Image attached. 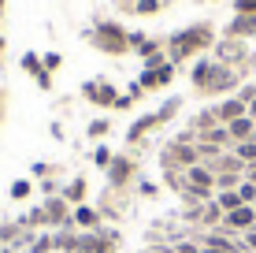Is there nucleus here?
<instances>
[{
    "instance_id": "nucleus-16",
    "label": "nucleus",
    "mask_w": 256,
    "mask_h": 253,
    "mask_svg": "<svg viewBox=\"0 0 256 253\" xmlns=\"http://www.w3.org/2000/svg\"><path fill=\"white\" fill-rule=\"evenodd\" d=\"M226 138H230V130H226V127H212V130H204V134H200V142H212V145H223Z\"/></svg>"
},
{
    "instance_id": "nucleus-33",
    "label": "nucleus",
    "mask_w": 256,
    "mask_h": 253,
    "mask_svg": "<svg viewBox=\"0 0 256 253\" xmlns=\"http://www.w3.org/2000/svg\"><path fill=\"white\" fill-rule=\"evenodd\" d=\"M0 8H4V0H0Z\"/></svg>"
},
{
    "instance_id": "nucleus-7",
    "label": "nucleus",
    "mask_w": 256,
    "mask_h": 253,
    "mask_svg": "<svg viewBox=\"0 0 256 253\" xmlns=\"http://www.w3.org/2000/svg\"><path fill=\"white\" fill-rule=\"evenodd\" d=\"M174 78V64H164L156 67V71H141V90H160Z\"/></svg>"
},
{
    "instance_id": "nucleus-12",
    "label": "nucleus",
    "mask_w": 256,
    "mask_h": 253,
    "mask_svg": "<svg viewBox=\"0 0 256 253\" xmlns=\"http://www.w3.org/2000/svg\"><path fill=\"white\" fill-rule=\"evenodd\" d=\"M226 130H230V138H242V142H252L256 119H252V116H242V119H234V123H226Z\"/></svg>"
},
{
    "instance_id": "nucleus-5",
    "label": "nucleus",
    "mask_w": 256,
    "mask_h": 253,
    "mask_svg": "<svg viewBox=\"0 0 256 253\" xmlns=\"http://www.w3.org/2000/svg\"><path fill=\"white\" fill-rule=\"evenodd\" d=\"M223 223H226V231H252L256 208L252 205H242V208H234V212H223Z\"/></svg>"
},
{
    "instance_id": "nucleus-3",
    "label": "nucleus",
    "mask_w": 256,
    "mask_h": 253,
    "mask_svg": "<svg viewBox=\"0 0 256 253\" xmlns=\"http://www.w3.org/2000/svg\"><path fill=\"white\" fill-rule=\"evenodd\" d=\"M93 45L100 49V52H108V56H122V52L130 49V34L122 30L119 23H96Z\"/></svg>"
},
{
    "instance_id": "nucleus-21",
    "label": "nucleus",
    "mask_w": 256,
    "mask_h": 253,
    "mask_svg": "<svg viewBox=\"0 0 256 253\" xmlns=\"http://www.w3.org/2000/svg\"><path fill=\"white\" fill-rule=\"evenodd\" d=\"M216 186H219V190H238V175L223 171V175H216Z\"/></svg>"
},
{
    "instance_id": "nucleus-8",
    "label": "nucleus",
    "mask_w": 256,
    "mask_h": 253,
    "mask_svg": "<svg viewBox=\"0 0 256 253\" xmlns=\"http://www.w3.org/2000/svg\"><path fill=\"white\" fill-rule=\"evenodd\" d=\"M130 175H134V164L126 160V156H116V160L108 164V179H112V186H122Z\"/></svg>"
},
{
    "instance_id": "nucleus-27",
    "label": "nucleus",
    "mask_w": 256,
    "mask_h": 253,
    "mask_svg": "<svg viewBox=\"0 0 256 253\" xmlns=\"http://www.w3.org/2000/svg\"><path fill=\"white\" fill-rule=\"evenodd\" d=\"M93 160H96V164H104V168H108V164H112V153H108V149H104V145H100V149L93 153Z\"/></svg>"
},
{
    "instance_id": "nucleus-22",
    "label": "nucleus",
    "mask_w": 256,
    "mask_h": 253,
    "mask_svg": "<svg viewBox=\"0 0 256 253\" xmlns=\"http://www.w3.org/2000/svg\"><path fill=\"white\" fill-rule=\"evenodd\" d=\"M174 112H178V97H174V101H167V104H164V108H160V112H156V116H160V123H164V119H171V116H174Z\"/></svg>"
},
{
    "instance_id": "nucleus-32",
    "label": "nucleus",
    "mask_w": 256,
    "mask_h": 253,
    "mask_svg": "<svg viewBox=\"0 0 256 253\" xmlns=\"http://www.w3.org/2000/svg\"><path fill=\"white\" fill-rule=\"evenodd\" d=\"M148 253H171V249H148Z\"/></svg>"
},
{
    "instance_id": "nucleus-13",
    "label": "nucleus",
    "mask_w": 256,
    "mask_h": 253,
    "mask_svg": "<svg viewBox=\"0 0 256 253\" xmlns=\"http://www.w3.org/2000/svg\"><path fill=\"white\" fill-rule=\"evenodd\" d=\"M156 123H160V116H156V112H152V116H141L138 123L126 130V142H141V134H145L148 127H156Z\"/></svg>"
},
{
    "instance_id": "nucleus-29",
    "label": "nucleus",
    "mask_w": 256,
    "mask_h": 253,
    "mask_svg": "<svg viewBox=\"0 0 256 253\" xmlns=\"http://www.w3.org/2000/svg\"><path fill=\"white\" fill-rule=\"evenodd\" d=\"M200 253H234V249H216V246H200Z\"/></svg>"
},
{
    "instance_id": "nucleus-19",
    "label": "nucleus",
    "mask_w": 256,
    "mask_h": 253,
    "mask_svg": "<svg viewBox=\"0 0 256 253\" xmlns=\"http://www.w3.org/2000/svg\"><path fill=\"white\" fill-rule=\"evenodd\" d=\"M82 194H86V179H74V182H70V186H67V201H82Z\"/></svg>"
},
{
    "instance_id": "nucleus-17",
    "label": "nucleus",
    "mask_w": 256,
    "mask_h": 253,
    "mask_svg": "<svg viewBox=\"0 0 256 253\" xmlns=\"http://www.w3.org/2000/svg\"><path fill=\"white\" fill-rule=\"evenodd\" d=\"M30 194H34L30 179H15V182H12V197H15V201H26Z\"/></svg>"
},
{
    "instance_id": "nucleus-25",
    "label": "nucleus",
    "mask_w": 256,
    "mask_h": 253,
    "mask_svg": "<svg viewBox=\"0 0 256 253\" xmlns=\"http://www.w3.org/2000/svg\"><path fill=\"white\" fill-rule=\"evenodd\" d=\"M90 134L96 138V134H108V119H93L90 123Z\"/></svg>"
},
{
    "instance_id": "nucleus-2",
    "label": "nucleus",
    "mask_w": 256,
    "mask_h": 253,
    "mask_svg": "<svg viewBox=\"0 0 256 253\" xmlns=\"http://www.w3.org/2000/svg\"><path fill=\"white\" fill-rule=\"evenodd\" d=\"M193 86L200 93H219V90H230L234 86V75L226 71L223 64H212V60H200L193 67Z\"/></svg>"
},
{
    "instance_id": "nucleus-24",
    "label": "nucleus",
    "mask_w": 256,
    "mask_h": 253,
    "mask_svg": "<svg viewBox=\"0 0 256 253\" xmlns=\"http://www.w3.org/2000/svg\"><path fill=\"white\" fill-rule=\"evenodd\" d=\"M41 64H45V71L52 75V71L60 67V52H48V56H41Z\"/></svg>"
},
{
    "instance_id": "nucleus-6",
    "label": "nucleus",
    "mask_w": 256,
    "mask_h": 253,
    "mask_svg": "<svg viewBox=\"0 0 256 253\" xmlns=\"http://www.w3.org/2000/svg\"><path fill=\"white\" fill-rule=\"evenodd\" d=\"M242 116H249V104H245L242 97H230V101H223L216 108V119L219 123H234V119H242Z\"/></svg>"
},
{
    "instance_id": "nucleus-20",
    "label": "nucleus",
    "mask_w": 256,
    "mask_h": 253,
    "mask_svg": "<svg viewBox=\"0 0 256 253\" xmlns=\"http://www.w3.org/2000/svg\"><path fill=\"white\" fill-rule=\"evenodd\" d=\"M238 197H242L245 205H252L256 201V182H242V186H238Z\"/></svg>"
},
{
    "instance_id": "nucleus-34",
    "label": "nucleus",
    "mask_w": 256,
    "mask_h": 253,
    "mask_svg": "<svg viewBox=\"0 0 256 253\" xmlns=\"http://www.w3.org/2000/svg\"><path fill=\"white\" fill-rule=\"evenodd\" d=\"M252 205H256V201H252Z\"/></svg>"
},
{
    "instance_id": "nucleus-30",
    "label": "nucleus",
    "mask_w": 256,
    "mask_h": 253,
    "mask_svg": "<svg viewBox=\"0 0 256 253\" xmlns=\"http://www.w3.org/2000/svg\"><path fill=\"white\" fill-rule=\"evenodd\" d=\"M249 246H252V253H256V227L249 231Z\"/></svg>"
},
{
    "instance_id": "nucleus-11",
    "label": "nucleus",
    "mask_w": 256,
    "mask_h": 253,
    "mask_svg": "<svg viewBox=\"0 0 256 253\" xmlns=\"http://www.w3.org/2000/svg\"><path fill=\"white\" fill-rule=\"evenodd\" d=\"M74 227H86V231L100 227V212L90 208V205H78V208H74Z\"/></svg>"
},
{
    "instance_id": "nucleus-1",
    "label": "nucleus",
    "mask_w": 256,
    "mask_h": 253,
    "mask_svg": "<svg viewBox=\"0 0 256 253\" xmlns=\"http://www.w3.org/2000/svg\"><path fill=\"white\" fill-rule=\"evenodd\" d=\"M208 45H212V26L208 23L186 26V30H178L171 38V64H178V60H186V56H193V52H200Z\"/></svg>"
},
{
    "instance_id": "nucleus-26",
    "label": "nucleus",
    "mask_w": 256,
    "mask_h": 253,
    "mask_svg": "<svg viewBox=\"0 0 256 253\" xmlns=\"http://www.w3.org/2000/svg\"><path fill=\"white\" fill-rule=\"evenodd\" d=\"M48 249H56V246H52V238H38V242H34V249H30V253H48Z\"/></svg>"
},
{
    "instance_id": "nucleus-18",
    "label": "nucleus",
    "mask_w": 256,
    "mask_h": 253,
    "mask_svg": "<svg viewBox=\"0 0 256 253\" xmlns=\"http://www.w3.org/2000/svg\"><path fill=\"white\" fill-rule=\"evenodd\" d=\"M238 160H242V164H256V142H242V145H238Z\"/></svg>"
},
{
    "instance_id": "nucleus-31",
    "label": "nucleus",
    "mask_w": 256,
    "mask_h": 253,
    "mask_svg": "<svg viewBox=\"0 0 256 253\" xmlns=\"http://www.w3.org/2000/svg\"><path fill=\"white\" fill-rule=\"evenodd\" d=\"M249 116H256V101H249Z\"/></svg>"
},
{
    "instance_id": "nucleus-23",
    "label": "nucleus",
    "mask_w": 256,
    "mask_h": 253,
    "mask_svg": "<svg viewBox=\"0 0 256 253\" xmlns=\"http://www.w3.org/2000/svg\"><path fill=\"white\" fill-rule=\"evenodd\" d=\"M238 15H256V0H234Z\"/></svg>"
},
{
    "instance_id": "nucleus-4",
    "label": "nucleus",
    "mask_w": 256,
    "mask_h": 253,
    "mask_svg": "<svg viewBox=\"0 0 256 253\" xmlns=\"http://www.w3.org/2000/svg\"><path fill=\"white\" fill-rule=\"evenodd\" d=\"M82 93H86L93 104H100V108H108V104L119 101V93H116V86H112V82H86Z\"/></svg>"
},
{
    "instance_id": "nucleus-15",
    "label": "nucleus",
    "mask_w": 256,
    "mask_h": 253,
    "mask_svg": "<svg viewBox=\"0 0 256 253\" xmlns=\"http://www.w3.org/2000/svg\"><path fill=\"white\" fill-rule=\"evenodd\" d=\"M216 175H223V171H230V175H238V171H242V160H238V156H219L216 160Z\"/></svg>"
},
{
    "instance_id": "nucleus-14",
    "label": "nucleus",
    "mask_w": 256,
    "mask_h": 253,
    "mask_svg": "<svg viewBox=\"0 0 256 253\" xmlns=\"http://www.w3.org/2000/svg\"><path fill=\"white\" fill-rule=\"evenodd\" d=\"M216 205L223 208V212H234V208H242L245 201L238 197V190H219V197H216Z\"/></svg>"
},
{
    "instance_id": "nucleus-28",
    "label": "nucleus",
    "mask_w": 256,
    "mask_h": 253,
    "mask_svg": "<svg viewBox=\"0 0 256 253\" xmlns=\"http://www.w3.org/2000/svg\"><path fill=\"white\" fill-rule=\"evenodd\" d=\"M156 8H160V0H141V4H138V12L145 15V12H156Z\"/></svg>"
},
{
    "instance_id": "nucleus-9",
    "label": "nucleus",
    "mask_w": 256,
    "mask_h": 253,
    "mask_svg": "<svg viewBox=\"0 0 256 253\" xmlns=\"http://www.w3.org/2000/svg\"><path fill=\"white\" fill-rule=\"evenodd\" d=\"M45 216H48V223L56 227V223H74V216L67 212V205L60 201V197H48V205H45Z\"/></svg>"
},
{
    "instance_id": "nucleus-10",
    "label": "nucleus",
    "mask_w": 256,
    "mask_h": 253,
    "mask_svg": "<svg viewBox=\"0 0 256 253\" xmlns=\"http://www.w3.org/2000/svg\"><path fill=\"white\" fill-rule=\"evenodd\" d=\"M226 34H230V38H256V15H238V19L226 26Z\"/></svg>"
}]
</instances>
